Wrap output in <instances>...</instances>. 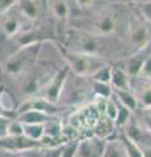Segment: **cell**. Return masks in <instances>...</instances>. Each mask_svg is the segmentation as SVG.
Returning <instances> with one entry per match:
<instances>
[{
	"label": "cell",
	"instance_id": "1",
	"mask_svg": "<svg viewBox=\"0 0 151 157\" xmlns=\"http://www.w3.org/2000/svg\"><path fill=\"white\" fill-rule=\"evenodd\" d=\"M41 42H33L28 45H22L16 52L7 58L3 64L4 72L8 75L17 76L28 73L32 68H34L38 60V55L41 52Z\"/></svg>",
	"mask_w": 151,
	"mask_h": 157
},
{
	"label": "cell",
	"instance_id": "2",
	"mask_svg": "<svg viewBox=\"0 0 151 157\" xmlns=\"http://www.w3.org/2000/svg\"><path fill=\"white\" fill-rule=\"evenodd\" d=\"M65 59L70 68V72L80 77H92L96 71H99L101 67L106 64L105 58L103 56L75 51L67 52Z\"/></svg>",
	"mask_w": 151,
	"mask_h": 157
},
{
	"label": "cell",
	"instance_id": "3",
	"mask_svg": "<svg viewBox=\"0 0 151 157\" xmlns=\"http://www.w3.org/2000/svg\"><path fill=\"white\" fill-rule=\"evenodd\" d=\"M72 33L75 36L71 37V42H72V46H74L71 51L91 54V55H97V56L104 58V52L106 50L104 38L106 36H97V34L77 30V29H74Z\"/></svg>",
	"mask_w": 151,
	"mask_h": 157
},
{
	"label": "cell",
	"instance_id": "4",
	"mask_svg": "<svg viewBox=\"0 0 151 157\" xmlns=\"http://www.w3.org/2000/svg\"><path fill=\"white\" fill-rule=\"evenodd\" d=\"M103 117L95 104L85 106L77 110L70 118V127L75 132H81L85 130H93V127Z\"/></svg>",
	"mask_w": 151,
	"mask_h": 157
},
{
	"label": "cell",
	"instance_id": "5",
	"mask_svg": "<svg viewBox=\"0 0 151 157\" xmlns=\"http://www.w3.org/2000/svg\"><path fill=\"white\" fill-rule=\"evenodd\" d=\"M70 73V68L69 66L58 70L54 75L47 80V82L41 88V97H43L45 100H47L51 104H58L61 98V93L62 89L65 86L66 78Z\"/></svg>",
	"mask_w": 151,
	"mask_h": 157
},
{
	"label": "cell",
	"instance_id": "6",
	"mask_svg": "<svg viewBox=\"0 0 151 157\" xmlns=\"http://www.w3.org/2000/svg\"><path fill=\"white\" fill-rule=\"evenodd\" d=\"M0 16H2V21H0L2 29L7 37L13 38V37H17L18 34L25 33V30H24V20L25 18H24V16L20 13L16 6L12 7L6 13L0 14Z\"/></svg>",
	"mask_w": 151,
	"mask_h": 157
},
{
	"label": "cell",
	"instance_id": "7",
	"mask_svg": "<svg viewBox=\"0 0 151 157\" xmlns=\"http://www.w3.org/2000/svg\"><path fill=\"white\" fill-rule=\"evenodd\" d=\"M41 141H36L26 137L25 135L21 136H7L0 139V149H4L11 153H20V152H30L41 148Z\"/></svg>",
	"mask_w": 151,
	"mask_h": 157
},
{
	"label": "cell",
	"instance_id": "8",
	"mask_svg": "<svg viewBox=\"0 0 151 157\" xmlns=\"http://www.w3.org/2000/svg\"><path fill=\"white\" fill-rule=\"evenodd\" d=\"M88 28L85 32L93 33L97 36H110L117 29V17L113 12H103L95 20L88 22Z\"/></svg>",
	"mask_w": 151,
	"mask_h": 157
},
{
	"label": "cell",
	"instance_id": "9",
	"mask_svg": "<svg viewBox=\"0 0 151 157\" xmlns=\"http://www.w3.org/2000/svg\"><path fill=\"white\" fill-rule=\"evenodd\" d=\"M16 7L26 21L34 22L43 12L45 0H18Z\"/></svg>",
	"mask_w": 151,
	"mask_h": 157
},
{
	"label": "cell",
	"instance_id": "10",
	"mask_svg": "<svg viewBox=\"0 0 151 157\" xmlns=\"http://www.w3.org/2000/svg\"><path fill=\"white\" fill-rule=\"evenodd\" d=\"M26 110H38V111H43V113H47V114H51V115H57L58 113V106L55 104H51L47 100H45L43 97H29L26 98L22 104L18 106L17 113H22V111H26Z\"/></svg>",
	"mask_w": 151,
	"mask_h": 157
},
{
	"label": "cell",
	"instance_id": "11",
	"mask_svg": "<svg viewBox=\"0 0 151 157\" xmlns=\"http://www.w3.org/2000/svg\"><path fill=\"white\" fill-rule=\"evenodd\" d=\"M105 140L97 139L96 140H83L79 141L75 157H103L105 149Z\"/></svg>",
	"mask_w": 151,
	"mask_h": 157
},
{
	"label": "cell",
	"instance_id": "12",
	"mask_svg": "<svg viewBox=\"0 0 151 157\" xmlns=\"http://www.w3.org/2000/svg\"><path fill=\"white\" fill-rule=\"evenodd\" d=\"M129 38H130V43L137 48V51H141L151 41V32L149 26H146L145 24H137V25L130 28Z\"/></svg>",
	"mask_w": 151,
	"mask_h": 157
},
{
	"label": "cell",
	"instance_id": "13",
	"mask_svg": "<svg viewBox=\"0 0 151 157\" xmlns=\"http://www.w3.org/2000/svg\"><path fill=\"white\" fill-rule=\"evenodd\" d=\"M110 85L113 89L121 90H131V82L129 75L124 71V68L112 67V77H110Z\"/></svg>",
	"mask_w": 151,
	"mask_h": 157
},
{
	"label": "cell",
	"instance_id": "14",
	"mask_svg": "<svg viewBox=\"0 0 151 157\" xmlns=\"http://www.w3.org/2000/svg\"><path fill=\"white\" fill-rule=\"evenodd\" d=\"M57 115H51L43 111L38 110H26L22 113H17V121H20L21 123H45V122L53 119Z\"/></svg>",
	"mask_w": 151,
	"mask_h": 157
},
{
	"label": "cell",
	"instance_id": "15",
	"mask_svg": "<svg viewBox=\"0 0 151 157\" xmlns=\"http://www.w3.org/2000/svg\"><path fill=\"white\" fill-rule=\"evenodd\" d=\"M146 56L145 54L142 52V50L141 51H137L134 54V55H131L130 58L126 59V62H125V67H124V71L128 73L129 77H137L138 76V73L141 71V68H142L143 66V63L146 60Z\"/></svg>",
	"mask_w": 151,
	"mask_h": 157
},
{
	"label": "cell",
	"instance_id": "16",
	"mask_svg": "<svg viewBox=\"0 0 151 157\" xmlns=\"http://www.w3.org/2000/svg\"><path fill=\"white\" fill-rule=\"evenodd\" d=\"M113 97H116V100L118 104L122 106L128 107L130 111L137 110L138 107V100L135 97V93L133 90H121V89H113Z\"/></svg>",
	"mask_w": 151,
	"mask_h": 157
},
{
	"label": "cell",
	"instance_id": "17",
	"mask_svg": "<svg viewBox=\"0 0 151 157\" xmlns=\"http://www.w3.org/2000/svg\"><path fill=\"white\" fill-rule=\"evenodd\" d=\"M114 130H116L114 122L110 121L109 118H106V117H101L99 122L96 123V126L93 127V135L97 139L105 140L106 137L113 134Z\"/></svg>",
	"mask_w": 151,
	"mask_h": 157
},
{
	"label": "cell",
	"instance_id": "18",
	"mask_svg": "<svg viewBox=\"0 0 151 157\" xmlns=\"http://www.w3.org/2000/svg\"><path fill=\"white\" fill-rule=\"evenodd\" d=\"M50 8L55 18L59 21H66L70 16V8L66 0H53Z\"/></svg>",
	"mask_w": 151,
	"mask_h": 157
},
{
	"label": "cell",
	"instance_id": "19",
	"mask_svg": "<svg viewBox=\"0 0 151 157\" xmlns=\"http://www.w3.org/2000/svg\"><path fill=\"white\" fill-rule=\"evenodd\" d=\"M120 140L124 145L126 157H143V149H141L138 143H135L134 140H131L130 137H128L125 134H122Z\"/></svg>",
	"mask_w": 151,
	"mask_h": 157
},
{
	"label": "cell",
	"instance_id": "20",
	"mask_svg": "<svg viewBox=\"0 0 151 157\" xmlns=\"http://www.w3.org/2000/svg\"><path fill=\"white\" fill-rule=\"evenodd\" d=\"M24 135L36 141H41L43 137V123H22Z\"/></svg>",
	"mask_w": 151,
	"mask_h": 157
},
{
	"label": "cell",
	"instance_id": "21",
	"mask_svg": "<svg viewBox=\"0 0 151 157\" xmlns=\"http://www.w3.org/2000/svg\"><path fill=\"white\" fill-rule=\"evenodd\" d=\"M103 157H126L124 145L121 140H114V141H108L105 143V149Z\"/></svg>",
	"mask_w": 151,
	"mask_h": 157
},
{
	"label": "cell",
	"instance_id": "22",
	"mask_svg": "<svg viewBox=\"0 0 151 157\" xmlns=\"http://www.w3.org/2000/svg\"><path fill=\"white\" fill-rule=\"evenodd\" d=\"M135 97L138 100V104L142 105L145 109H151V85L149 81H145V84L139 86Z\"/></svg>",
	"mask_w": 151,
	"mask_h": 157
},
{
	"label": "cell",
	"instance_id": "23",
	"mask_svg": "<svg viewBox=\"0 0 151 157\" xmlns=\"http://www.w3.org/2000/svg\"><path fill=\"white\" fill-rule=\"evenodd\" d=\"M91 88H92V92H93L97 97H101V98L113 97V88H112L110 84H105V82H99V81L92 80Z\"/></svg>",
	"mask_w": 151,
	"mask_h": 157
},
{
	"label": "cell",
	"instance_id": "24",
	"mask_svg": "<svg viewBox=\"0 0 151 157\" xmlns=\"http://www.w3.org/2000/svg\"><path fill=\"white\" fill-rule=\"evenodd\" d=\"M130 117H131V111L128 107L118 104V111H117V117L114 119L116 128H124V127H126V124L130 122Z\"/></svg>",
	"mask_w": 151,
	"mask_h": 157
},
{
	"label": "cell",
	"instance_id": "25",
	"mask_svg": "<svg viewBox=\"0 0 151 157\" xmlns=\"http://www.w3.org/2000/svg\"><path fill=\"white\" fill-rule=\"evenodd\" d=\"M110 77H112V66L105 64L104 67H101L99 71L95 72V75L92 76V80L99 81V82H105V84H110Z\"/></svg>",
	"mask_w": 151,
	"mask_h": 157
},
{
	"label": "cell",
	"instance_id": "26",
	"mask_svg": "<svg viewBox=\"0 0 151 157\" xmlns=\"http://www.w3.org/2000/svg\"><path fill=\"white\" fill-rule=\"evenodd\" d=\"M138 126L143 131L151 134V109H145L139 115Z\"/></svg>",
	"mask_w": 151,
	"mask_h": 157
},
{
	"label": "cell",
	"instance_id": "27",
	"mask_svg": "<svg viewBox=\"0 0 151 157\" xmlns=\"http://www.w3.org/2000/svg\"><path fill=\"white\" fill-rule=\"evenodd\" d=\"M117 111H118V104L113 100V97H110L106 100V105H105V111H104V117L109 118L110 121L116 119L117 117Z\"/></svg>",
	"mask_w": 151,
	"mask_h": 157
},
{
	"label": "cell",
	"instance_id": "28",
	"mask_svg": "<svg viewBox=\"0 0 151 157\" xmlns=\"http://www.w3.org/2000/svg\"><path fill=\"white\" fill-rule=\"evenodd\" d=\"M8 135L7 136H21L24 135V130H22V123L17 119H11L8 123Z\"/></svg>",
	"mask_w": 151,
	"mask_h": 157
},
{
	"label": "cell",
	"instance_id": "29",
	"mask_svg": "<svg viewBox=\"0 0 151 157\" xmlns=\"http://www.w3.org/2000/svg\"><path fill=\"white\" fill-rule=\"evenodd\" d=\"M137 77L143 81H151V56L146 58V60H145Z\"/></svg>",
	"mask_w": 151,
	"mask_h": 157
},
{
	"label": "cell",
	"instance_id": "30",
	"mask_svg": "<svg viewBox=\"0 0 151 157\" xmlns=\"http://www.w3.org/2000/svg\"><path fill=\"white\" fill-rule=\"evenodd\" d=\"M77 145L79 141H74V143H69L62 148V152L59 153L58 157H75L76 156V151H77Z\"/></svg>",
	"mask_w": 151,
	"mask_h": 157
},
{
	"label": "cell",
	"instance_id": "31",
	"mask_svg": "<svg viewBox=\"0 0 151 157\" xmlns=\"http://www.w3.org/2000/svg\"><path fill=\"white\" fill-rule=\"evenodd\" d=\"M9 118L6 117V115H0V139H3V137H7L8 135V123H9Z\"/></svg>",
	"mask_w": 151,
	"mask_h": 157
},
{
	"label": "cell",
	"instance_id": "32",
	"mask_svg": "<svg viewBox=\"0 0 151 157\" xmlns=\"http://www.w3.org/2000/svg\"><path fill=\"white\" fill-rule=\"evenodd\" d=\"M141 13H142V16L146 21L151 24V0H147V2H145L142 4V7H141Z\"/></svg>",
	"mask_w": 151,
	"mask_h": 157
},
{
	"label": "cell",
	"instance_id": "33",
	"mask_svg": "<svg viewBox=\"0 0 151 157\" xmlns=\"http://www.w3.org/2000/svg\"><path fill=\"white\" fill-rule=\"evenodd\" d=\"M18 0H0V14L6 13L9 11L12 7H14L17 4Z\"/></svg>",
	"mask_w": 151,
	"mask_h": 157
},
{
	"label": "cell",
	"instance_id": "34",
	"mask_svg": "<svg viewBox=\"0 0 151 157\" xmlns=\"http://www.w3.org/2000/svg\"><path fill=\"white\" fill-rule=\"evenodd\" d=\"M76 2L80 7H89V6H92V3H93L95 0H76Z\"/></svg>",
	"mask_w": 151,
	"mask_h": 157
},
{
	"label": "cell",
	"instance_id": "35",
	"mask_svg": "<svg viewBox=\"0 0 151 157\" xmlns=\"http://www.w3.org/2000/svg\"><path fill=\"white\" fill-rule=\"evenodd\" d=\"M143 157H151V148L143 149Z\"/></svg>",
	"mask_w": 151,
	"mask_h": 157
},
{
	"label": "cell",
	"instance_id": "36",
	"mask_svg": "<svg viewBox=\"0 0 151 157\" xmlns=\"http://www.w3.org/2000/svg\"><path fill=\"white\" fill-rule=\"evenodd\" d=\"M129 2H135V0H129ZM137 2H138V0H137Z\"/></svg>",
	"mask_w": 151,
	"mask_h": 157
}]
</instances>
